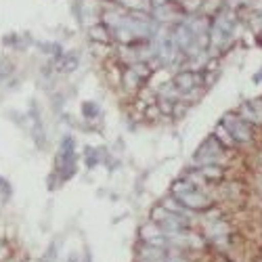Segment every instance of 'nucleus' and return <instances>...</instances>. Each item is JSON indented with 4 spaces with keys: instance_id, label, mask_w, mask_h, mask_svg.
I'll list each match as a JSON object with an SVG mask.
<instances>
[{
    "instance_id": "obj_12",
    "label": "nucleus",
    "mask_w": 262,
    "mask_h": 262,
    "mask_svg": "<svg viewBox=\"0 0 262 262\" xmlns=\"http://www.w3.org/2000/svg\"><path fill=\"white\" fill-rule=\"evenodd\" d=\"M82 114H84L86 118H95V116L99 114V107H97L95 103H84V105H82Z\"/></svg>"
},
{
    "instance_id": "obj_5",
    "label": "nucleus",
    "mask_w": 262,
    "mask_h": 262,
    "mask_svg": "<svg viewBox=\"0 0 262 262\" xmlns=\"http://www.w3.org/2000/svg\"><path fill=\"white\" fill-rule=\"evenodd\" d=\"M195 189L198 187H195V183H191L189 179H179L177 183L172 185V195L174 198H183V195H187V193H191Z\"/></svg>"
},
{
    "instance_id": "obj_16",
    "label": "nucleus",
    "mask_w": 262,
    "mask_h": 262,
    "mask_svg": "<svg viewBox=\"0 0 262 262\" xmlns=\"http://www.w3.org/2000/svg\"><path fill=\"white\" fill-rule=\"evenodd\" d=\"M210 229H212V231H210L212 235H216V233H218V235H223V233H227V225H212Z\"/></svg>"
},
{
    "instance_id": "obj_10",
    "label": "nucleus",
    "mask_w": 262,
    "mask_h": 262,
    "mask_svg": "<svg viewBox=\"0 0 262 262\" xmlns=\"http://www.w3.org/2000/svg\"><path fill=\"white\" fill-rule=\"evenodd\" d=\"M214 137H216V141H218V143H221L223 147H231V145L235 143V141L231 139V135L227 133V130H225L223 126H218V130H216V135H214Z\"/></svg>"
},
{
    "instance_id": "obj_13",
    "label": "nucleus",
    "mask_w": 262,
    "mask_h": 262,
    "mask_svg": "<svg viewBox=\"0 0 262 262\" xmlns=\"http://www.w3.org/2000/svg\"><path fill=\"white\" fill-rule=\"evenodd\" d=\"M124 5L135 7L137 11H147L149 9V0H124Z\"/></svg>"
},
{
    "instance_id": "obj_19",
    "label": "nucleus",
    "mask_w": 262,
    "mask_h": 262,
    "mask_svg": "<svg viewBox=\"0 0 262 262\" xmlns=\"http://www.w3.org/2000/svg\"><path fill=\"white\" fill-rule=\"evenodd\" d=\"M143 262H145V260H143Z\"/></svg>"
},
{
    "instance_id": "obj_8",
    "label": "nucleus",
    "mask_w": 262,
    "mask_h": 262,
    "mask_svg": "<svg viewBox=\"0 0 262 262\" xmlns=\"http://www.w3.org/2000/svg\"><path fill=\"white\" fill-rule=\"evenodd\" d=\"M89 36H91L95 42H101V45H107V42H109V32H107L105 26H93V28L89 30Z\"/></svg>"
},
{
    "instance_id": "obj_7",
    "label": "nucleus",
    "mask_w": 262,
    "mask_h": 262,
    "mask_svg": "<svg viewBox=\"0 0 262 262\" xmlns=\"http://www.w3.org/2000/svg\"><path fill=\"white\" fill-rule=\"evenodd\" d=\"M200 174L208 181H221L225 172H223V168H218V164H210V166H202Z\"/></svg>"
},
{
    "instance_id": "obj_6",
    "label": "nucleus",
    "mask_w": 262,
    "mask_h": 262,
    "mask_svg": "<svg viewBox=\"0 0 262 262\" xmlns=\"http://www.w3.org/2000/svg\"><path fill=\"white\" fill-rule=\"evenodd\" d=\"M141 256L145 258V262H162L164 258H166V254H164V250L162 248H154V246H145L143 250H141Z\"/></svg>"
},
{
    "instance_id": "obj_4",
    "label": "nucleus",
    "mask_w": 262,
    "mask_h": 262,
    "mask_svg": "<svg viewBox=\"0 0 262 262\" xmlns=\"http://www.w3.org/2000/svg\"><path fill=\"white\" fill-rule=\"evenodd\" d=\"M198 82H200V78H198V74H195V72H181L177 78H174V86H177L181 93L193 91L195 86H198Z\"/></svg>"
},
{
    "instance_id": "obj_15",
    "label": "nucleus",
    "mask_w": 262,
    "mask_h": 262,
    "mask_svg": "<svg viewBox=\"0 0 262 262\" xmlns=\"http://www.w3.org/2000/svg\"><path fill=\"white\" fill-rule=\"evenodd\" d=\"M11 65L9 63H5V61H0V80H3V78H7L9 74H11Z\"/></svg>"
},
{
    "instance_id": "obj_11",
    "label": "nucleus",
    "mask_w": 262,
    "mask_h": 262,
    "mask_svg": "<svg viewBox=\"0 0 262 262\" xmlns=\"http://www.w3.org/2000/svg\"><path fill=\"white\" fill-rule=\"evenodd\" d=\"M141 76L139 74H135V70H128L126 72V86H128V89H137V86L141 84Z\"/></svg>"
},
{
    "instance_id": "obj_17",
    "label": "nucleus",
    "mask_w": 262,
    "mask_h": 262,
    "mask_svg": "<svg viewBox=\"0 0 262 262\" xmlns=\"http://www.w3.org/2000/svg\"><path fill=\"white\" fill-rule=\"evenodd\" d=\"M133 70H135V74H139L141 78L149 74V70H147V68H143V65H135V68H133Z\"/></svg>"
},
{
    "instance_id": "obj_9",
    "label": "nucleus",
    "mask_w": 262,
    "mask_h": 262,
    "mask_svg": "<svg viewBox=\"0 0 262 262\" xmlns=\"http://www.w3.org/2000/svg\"><path fill=\"white\" fill-rule=\"evenodd\" d=\"M141 235H143L145 242H151V239H156V237H160V235H164V233H162V229H160L156 223H151V225H145V227H143Z\"/></svg>"
},
{
    "instance_id": "obj_1",
    "label": "nucleus",
    "mask_w": 262,
    "mask_h": 262,
    "mask_svg": "<svg viewBox=\"0 0 262 262\" xmlns=\"http://www.w3.org/2000/svg\"><path fill=\"white\" fill-rule=\"evenodd\" d=\"M223 128L231 135V139L235 143H250L252 141V128L250 124H246L239 116L235 114H227L223 118Z\"/></svg>"
},
{
    "instance_id": "obj_3",
    "label": "nucleus",
    "mask_w": 262,
    "mask_h": 262,
    "mask_svg": "<svg viewBox=\"0 0 262 262\" xmlns=\"http://www.w3.org/2000/svg\"><path fill=\"white\" fill-rule=\"evenodd\" d=\"M187 210H200V208H208L212 202L206 198L204 193H200L198 189L195 191H191V193H187V195H183V198H177Z\"/></svg>"
},
{
    "instance_id": "obj_2",
    "label": "nucleus",
    "mask_w": 262,
    "mask_h": 262,
    "mask_svg": "<svg viewBox=\"0 0 262 262\" xmlns=\"http://www.w3.org/2000/svg\"><path fill=\"white\" fill-rule=\"evenodd\" d=\"M223 156V145L216 141V137H208L206 143L198 149L195 154V162L202 164V166H210V164H218V158Z\"/></svg>"
},
{
    "instance_id": "obj_14",
    "label": "nucleus",
    "mask_w": 262,
    "mask_h": 262,
    "mask_svg": "<svg viewBox=\"0 0 262 262\" xmlns=\"http://www.w3.org/2000/svg\"><path fill=\"white\" fill-rule=\"evenodd\" d=\"M250 107H252V112L256 114V120H258V124L262 122V99H254L252 103H250Z\"/></svg>"
},
{
    "instance_id": "obj_18",
    "label": "nucleus",
    "mask_w": 262,
    "mask_h": 262,
    "mask_svg": "<svg viewBox=\"0 0 262 262\" xmlns=\"http://www.w3.org/2000/svg\"><path fill=\"white\" fill-rule=\"evenodd\" d=\"M160 109H162V112H164V114H170V112H172V109H174V107H172V103H162V105H160Z\"/></svg>"
}]
</instances>
